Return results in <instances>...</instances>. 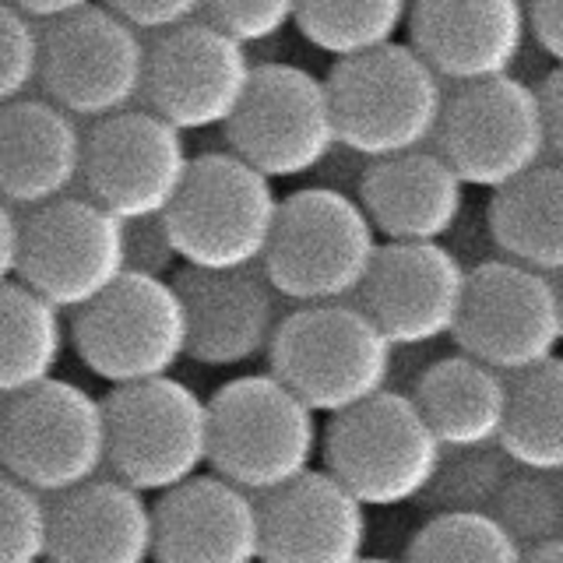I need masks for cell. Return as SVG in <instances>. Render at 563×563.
I'll use <instances>...</instances> for the list:
<instances>
[{
    "label": "cell",
    "mask_w": 563,
    "mask_h": 563,
    "mask_svg": "<svg viewBox=\"0 0 563 563\" xmlns=\"http://www.w3.org/2000/svg\"><path fill=\"white\" fill-rule=\"evenodd\" d=\"M380 246L360 198L339 187H299L282 198L261 268L292 307L342 303L363 292Z\"/></svg>",
    "instance_id": "1"
},
{
    "label": "cell",
    "mask_w": 563,
    "mask_h": 563,
    "mask_svg": "<svg viewBox=\"0 0 563 563\" xmlns=\"http://www.w3.org/2000/svg\"><path fill=\"white\" fill-rule=\"evenodd\" d=\"M208 405L211 472L222 479L268 497L317 468L324 440L321 416L272 369L219 384Z\"/></svg>",
    "instance_id": "2"
},
{
    "label": "cell",
    "mask_w": 563,
    "mask_h": 563,
    "mask_svg": "<svg viewBox=\"0 0 563 563\" xmlns=\"http://www.w3.org/2000/svg\"><path fill=\"white\" fill-rule=\"evenodd\" d=\"M268 369L317 416H339L380 395L395 369V342L363 303H310L282 317Z\"/></svg>",
    "instance_id": "3"
},
{
    "label": "cell",
    "mask_w": 563,
    "mask_h": 563,
    "mask_svg": "<svg viewBox=\"0 0 563 563\" xmlns=\"http://www.w3.org/2000/svg\"><path fill=\"white\" fill-rule=\"evenodd\" d=\"M328 88L342 145L369 163L427 148L437 141L448 106L444 78L412 43H387L363 57L334 60Z\"/></svg>",
    "instance_id": "4"
},
{
    "label": "cell",
    "mask_w": 563,
    "mask_h": 563,
    "mask_svg": "<svg viewBox=\"0 0 563 563\" xmlns=\"http://www.w3.org/2000/svg\"><path fill=\"white\" fill-rule=\"evenodd\" d=\"M448 448L412 395H380L328 419L321 462L369 510L419 504L437 479Z\"/></svg>",
    "instance_id": "5"
},
{
    "label": "cell",
    "mask_w": 563,
    "mask_h": 563,
    "mask_svg": "<svg viewBox=\"0 0 563 563\" xmlns=\"http://www.w3.org/2000/svg\"><path fill=\"white\" fill-rule=\"evenodd\" d=\"M278 211L282 198L272 176L225 148L194 158L166 225L184 268L236 272L264 264Z\"/></svg>",
    "instance_id": "6"
},
{
    "label": "cell",
    "mask_w": 563,
    "mask_h": 563,
    "mask_svg": "<svg viewBox=\"0 0 563 563\" xmlns=\"http://www.w3.org/2000/svg\"><path fill=\"white\" fill-rule=\"evenodd\" d=\"M70 349L110 387L169 377L187 360V307L176 282L128 272L96 303L70 313Z\"/></svg>",
    "instance_id": "7"
},
{
    "label": "cell",
    "mask_w": 563,
    "mask_h": 563,
    "mask_svg": "<svg viewBox=\"0 0 563 563\" xmlns=\"http://www.w3.org/2000/svg\"><path fill=\"white\" fill-rule=\"evenodd\" d=\"M110 472L148 497L211 468V405L169 377L110 387Z\"/></svg>",
    "instance_id": "8"
},
{
    "label": "cell",
    "mask_w": 563,
    "mask_h": 563,
    "mask_svg": "<svg viewBox=\"0 0 563 563\" xmlns=\"http://www.w3.org/2000/svg\"><path fill=\"white\" fill-rule=\"evenodd\" d=\"M0 468L40 489L43 497H60L99 479L102 468H110L106 398L64 377L8 398Z\"/></svg>",
    "instance_id": "9"
},
{
    "label": "cell",
    "mask_w": 563,
    "mask_h": 563,
    "mask_svg": "<svg viewBox=\"0 0 563 563\" xmlns=\"http://www.w3.org/2000/svg\"><path fill=\"white\" fill-rule=\"evenodd\" d=\"M437 152L475 190L497 194L521 180L550 152L539 88L515 75L457 85L444 106Z\"/></svg>",
    "instance_id": "10"
},
{
    "label": "cell",
    "mask_w": 563,
    "mask_h": 563,
    "mask_svg": "<svg viewBox=\"0 0 563 563\" xmlns=\"http://www.w3.org/2000/svg\"><path fill=\"white\" fill-rule=\"evenodd\" d=\"M225 141L272 180H299L321 169L342 145L328 78L299 64H257L251 92L225 128Z\"/></svg>",
    "instance_id": "11"
},
{
    "label": "cell",
    "mask_w": 563,
    "mask_h": 563,
    "mask_svg": "<svg viewBox=\"0 0 563 563\" xmlns=\"http://www.w3.org/2000/svg\"><path fill=\"white\" fill-rule=\"evenodd\" d=\"M148 46L106 4L43 29V96L78 120H106L145 102Z\"/></svg>",
    "instance_id": "12"
},
{
    "label": "cell",
    "mask_w": 563,
    "mask_h": 563,
    "mask_svg": "<svg viewBox=\"0 0 563 563\" xmlns=\"http://www.w3.org/2000/svg\"><path fill=\"white\" fill-rule=\"evenodd\" d=\"M128 275V222L88 194H67L25 219L18 278L67 317Z\"/></svg>",
    "instance_id": "13"
},
{
    "label": "cell",
    "mask_w": 563,
    "mask_h": 563,
    "mask_svg": "<svg viewBox=\"0 0 563 563\" xmlns=\"http://www.w3.org/2000/svg\"><path fill=\"white\" fill-rule=\"evenodd\" d=\"M454 342L468 356L518 377L560 352L563 289L553 275L507 257L475 264Z\"/></svg>",
    "instance_id": "14"
},
{
    "label": "cell",
    "mask_w": 563,
    "mask_h": 563,
    "mask_svg": "<svg viewBox=\"0 0 563 563\" xmlns=\"http://www.w3.org/2000/svg\"><path fill=\"white\" fill-rule=\"evenodd\" d=\"M194 155L187 137L148 106L96 120L85 134L81 190L123 222L158 219L180 198Z\"/></svg>",
    "instance_id": "15"
},
{
    "label": "cell",
    "mask_w": 563,
    "mask_h": 563,
    "mask_svg": "<svg viewBox=\"0 0 563 563\" xmlns=\"http://www.w3.org/2000/svg\"><path fill=\"white\" fill-rule=\"evenodd\" d=\"M251 46L208 18L155 35L148 46L145 106L184 134L225 131L254 85Z\"/></svg>",
    "instance_id": "16"
},
{
    "label": "cell",
    "mask_w": 563,
    "mask_h": 563,
    "mask_svg": "<svg viewBox=\"0 0 563 563\" xmlns=\"http://www.w3.org/2000/svg\"><path fill=\"white\" fill-rule=\"evenodd\" d=\"M468 272L444 243H384L374 272L356 296L395 349L454 339L462 321Z\"/></svg>",
    "instance_id": "17"
},
{
    "label": "cell",
    "mask_w": 563,
    "mask_h": 563,
    "mask_svg": "<svg viewBox=\"0 0 563 563\" xmlns=\"http://www.w3.org/2000/svg\"><path fill=\"white\" fill-rule=\"evenodd\" d=\"M187 307V360L208 369H240L268 360L282 324V292L264 268L205 272L180 268L173 275Z\"/></svg>",
    "instance_id": "18"
},
{
    "label": "cell",
    "mask_w": 563,
    "mask_h": 563,
    "mask_svg": "<svg viewBox=\"0 0 563 563\" xmlns=\"http://www.w3.org/2000/svg\"><path fill=\"white\" fill-rule=\"evenodd\" d=\"M528 35V0H412L409 43L454 85L510 75Z\"/></svg>",
    "instance_id": "19"
},
{
    "label": "cell",
    "mask_w": 563,
    "mask_h": 563,
    "mask_svg": "<svg viewBox=\"0 0 563 563\" xmlns=\"http://www.w3.org/2000/svg\"><path fill=\"white\" fill-rule=\"evenodd\" d=\"M261 563H360L369 507L321 465L261 497Z\"/></svg>",
    "instance_id": "20"
},
{
    "label": "cell",
    "mask_w": 563,
    "mask_h": 563,
    "mask_svg": "<svg viewBox=\"0 0 563 563\" xmlns=\"http://www.w3.org/2000/svg\"><path fill=\"white\" fill-rule=\"evenodd\" d=\"M261 497L201 472L155 500V563H261Z\"/></svg>",
    "instance_id": "21"
},
{
    "label": "cell",
    "mask_w": 563,
    "mask_h": 563,
    "mask_svg": "<svg viewBox=\"0 0 563 563\" xmlns=\"http://www.w3.org/2000/svg\"><path fill=\"white\" fill-rule=\"evenodd\" d=\"M85 169L78 117L46 96L0 106V198L14 208H43L75 194Z\"/></svg>",
    "instance_id": "22"
},
{
    "label": "cell",
    "mask_w": 563,
    "mask_h": 563,
    "mask_svg": "<svg viewBox=\"0 0 563 563\" xmlns=\"http://www.w3.org/2000/svg\"><path fill=\"white\" fill-rule=\"evenodd\" d=\"M468 184L437 148L374 158L360 180V201L384 243H437L465 216Z\"/></svg>",
    "instance_id": "23"
},
{
    "label": "cell",
    "mask_w": 563,
    "mask_h": 563,
    "mask_svg": "<svg viewBox=\"0 0 563 563\" xmlns=\"http://www.w3.org/2000/svg\"><path fill=\"white\" fill-rule=\"evenodd\" d=\"M49 563H155V504L117 475L53 497Z\"/></svg>",
    "instance_id": "24"
},
{
    "label": "cell",
    "mask_w": 563,
    "mask_h": 563,
    "mask_svg": "<svg viewBox=\"0 0 563 563\" xmlns=\"http://www.w3.org/2000/svg\"><path fill=\"white\" fill-rule=\"evenodd\" d=\"M409 395L448 451L500 444L510 412V377L489 363L457 349L422 369Z\"/></svg>",
    "instance_id": "25"
},
{
    "label": "cell",
    "mask_w": 563,
    "mask_h": 563,
    "mask_svg": "<svg viewBox=\"0 0 563 563\" xmlns=\"http://www.w3.org/2000/svg\"><path fill=\"white\" fill-rule=\"evenodd\" d=\"M489 236L507 261L563 275V163H542L493 194Z\"/></svg>",
    "instance_id": "26"
},
{
    "label": "cell",
    "mask_w": 563,
    "mask_h": 563,
    "mask_svg": "<svg viewBox=\"0 0 563 563\" xmlns=\"http://www.w3.org/2000/svg\"><path fill=\"white\" fill-rule=\"evenodd\" d=\"M70 349V321L22 278L0 286V401L57 377Z\"/></svg>",
    "instance_id": "27"
},
{
    "label": "cell",
    "mask_w": 563,
    "mask_h": 563,
    "mask_svg": "<svg viewBox=\"0 0 563 563\" xmlns=\"http://www.w3.org/2000/svg\"><path fill=\"white\" fill-rule=\"evenodd\" d=\"M518 468L563 475V356L556 352L525 374L510 377V412L500 437Z\"/></svg>",
    "instance_id": "28"
},
{
    "label": "cell",
    "mask_w": 563,
    "mask_h": 563,
    "mask_svg": "<svg viewBox=\"0 0 563 563\" xmlns=\"http://www.w3.org/2000/svg\"><path fill=\"white\" fill-rule=\"evenodd\" d=\"M409 14L412 0H299L296 29L313 49L349 60L398 43Z\"/></svg>",
    "instance_id": "29"
},
{
    "label": "cell",
    "mask_w": 563,
    "mask_h": 563,
    "mask_svg": "<svg viewBox=\"0 0 563 563\" xmlns=\"http://www.w3.org/2000/svg\"><path fill=\"white\" fill-rule=\"evenodd\" d=\"M528 550L493 515H427L405 545V563H525Z\"/></svg>",
    "instance_id": "30"
},
{
    "label": "cell",
    "mask_w": 563,
    "mask_h": 563,
    "mask_svg": "<svg viewBox=\"0 0 563 563\" xmlns=\"http://www.w3.org/2000/svg\"><path fill=\"white\" fill-rule=\"evenodd\" d=\"M515 462L504 454L500 444L493 448H465V451H448L444 462L437 468V479L427 489V515H440V510H462V515H489L497 504L500 489L515 475Z\"/></svg>",
    "instance_id": "31"
},
{
    "label": "cell",
    "mask_w": 563,
    "mask_h": 563,
    "mask_svg": "<svg viewBox=\"0 0 563 563\" xmlns=\"http://www.w3.org/2000/svg\"><path fill=\"white\" fill-rule=\"evenodd\" d=\"M525 550L563 539V475L515 468L489 510Z\"/></svg>",
    "instance_id": "32"
},
{
    "label": "cell",
    "mask_w": 563,
    "mask_h": 563,
    "mask_svg": "<svg viewBox=\"0 0 563 563\" xmlns=\"http://www.w3.org/2000/svg\"><path fill=\"white\" fill-rule=\"evenodd\" d=\"M53 504L0 468V563H49Z\"/></svg>",
    "instance_id": "33"
},
{
    "label": "cell",
    "mask_w": 563,
    "mask_h": 563,
    "mask_svg": "<svg viewBox=\"0 0 563 563\" xmlns=\"http://www.w3.org/2000/svg\"><path fill=\"white\" fill-rule=\"evenodd\" d=\"M43 70V29L35 18L0 0V106L25 99L40 85Z\"/></svg>",
    "instance_id": "34"
},
{
    "label": "cell",
    "mask_w": 563,
    "mask_h": 563,
    "mask_svg": "<svg viewBox=\"0 0 563 563\" xmlns=\"http://www.w3.org/2000/svg\"><path fill=\"white\" fill-rule=\"evenodd\" d=\"M205 18L233 40L257 46L296 25L299 0H205Z\"/></svg>",
    "instance_id": "35"
},
{
    "label": "cell",
    "mask_w": 563,
    "mask_h": 563,
    "mask_svg": "<svg viewBox=\"0 0 563 563\" xmlns=\"http://www.w3.org/2000/svg\"><path fill=\"white\" fill-rule=\"evenodd\" d=\"M180 268H184V261L176 254L166 216L128 222V272L173 278Z\"/></svg>",
    "instance_id": "36"
},
{
    "label": "cell",
    "mask_w": 563,
    "mask_h": 563,
    "mask_svg": "<svg viewBox=\"0 0 563 563\" xmlns=\"http://www.w3.org/2000/svg\"><path fill=\"white\" fill-rule=\"evenodd\" d=\"M102 4L117 11L123 22H131L137 32L152 35H163L169 29L205 18V0H102Z\"/></svg>",
    "instance_id": "37"
},
{
    "label": "cell",
    "mask_w": 563,
    "mask_h": 563,
    "mask_svg": "<svg viewBox=\"0 0 563 563\" xmlns=\"http://www.w3.org/2000/svg\"><path fill=\"white\" fill-rule=\"evenodd\" d=\"M528 25L545 57L563 64V0H528Z\"/></svg>",
    "instance_id": "38"
},
{
    "label": "cell",
    "mask_w": 563,
    "mask_h": 563,
    "mask_svg": "<svg viewBox=\"0 0 563 563\" xmlns=\"http://www.w3.org/2000/svg\"><path fill=\"white\" fill-rule=\"evenodd\" d=\"M22 240H25V219L18 216L14 205L0 198V286L18 278V268H22Z\"/></svg>",
    "instance_id": "39"
},
{
    "label": "cell",
    "mask_w": 563,
    "mask_h": 563,
    "mask_svg": "<svg viewBox=\"0 0 563 563\" xmlns=\"http://www.w3.org/2000/svg\"><path fill=\"white\" fill-rule=\"evenodd\" d=\"M542 110H545V128H550V152L560 155L563 163V64H556L545 81L539 85Z\"/></svg>",
    "instance_id": "40"
},
{
    "label": "cell",
    "mask_w": 563,
    "mask_h": 563,
    "mask_svg": "<svg viewBox=\"0 0 563 563\" xmlns=\"http://www.w3.org/2000/svg\"><path fill=\"white\" fill-rule=\"evenodd\" d=\"M11 4L18 11H25L29 18H35V22H60V18H70V14H78L85 8H92V4H102V0H11Z\"/></svg>",
    "instance_id": "41"
},
{
    "label": "cell",
    "mask_w": 563,
    "mask_h": 563,
    "mask_svg": "<svg viewBox=\"0 0 563 563\" xmlns=\"http://www.w3.org/2000/svg\"><path fill=\"white\" fill-rule=\"evenodd\" d=\"M525 563H563V539H553L545 545H536V550H528Z\"/></svg>",
    "instance_id": "42"
},
{
    "label": "cell",
    "mask_w": 563,
    "mask_h": 563,
    "mask_svg": "<svg viewBox=\"0 0 563 563\" xmlns=\"http://www.w3.org/2000/svg\"><path fill=\"white\" fill-rule=\"evenodd\" d=\"M0 457H4V405H0Z\"/></svg>",
    "instance_id": "43"
},
{
    "label": "cell",
    "mask_w": 563,
    "mask_h": 563,
    "mask_svg": "<svg viewBox=\"0 0 563 563\" xmlns=\"http://www.w3.org/2000/svg\"><path fill=\"white\" fill-rule=\"evenodd\" d=\"M360 563H405V560H387V556H363Z\"/></svg>",
    "instance_id": "44"
},
{
    "label": "cell",
    "mask_w": 563,
    "mask_h": 563,
    "mask_svg": "<svg viewBox=\"0 0 563 563\" xmlns=\"http://www.w3.org/2000/svg\"><path fill=\"white\" fill-rule=\"evenodd\" d=\"M560 289H563V286H560Z\"/></svg>",
    "instance_id": "45"
}]
</instances>
